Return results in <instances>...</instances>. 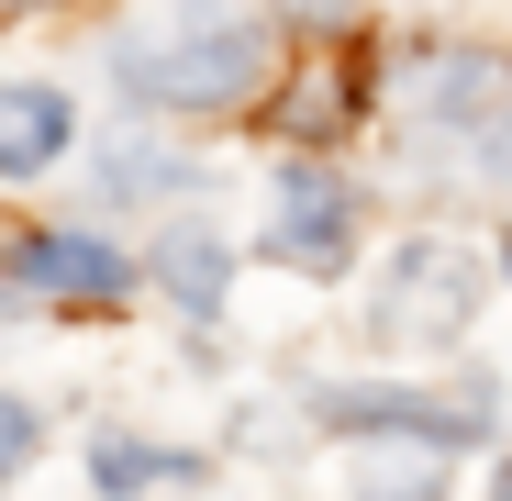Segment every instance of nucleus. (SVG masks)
Returning <instances> with one entry per match:
<instances>
[{
  "label": "nucleus",
  "instance_id": "12",
  "mask_svg": "<svg viewBox=\"0 0 512 501\" xmlns=\"http://www.w3.org/2000/svg\"><path fill=\"white\" fill-rule=\"evenodd\" d=\"M23 457H34V412L0 390V490H12V468H23Z\"/></svg>",
  "mask_w": 512,
  "mask_h": 501
},
{
  "label": "nucleus",
  "instance_id": "6",
  "mask_svg": "<svg viewBox=\"0 0 512 501\" xmlns=\"http://www.w3.org/2000/svg\"><path fill=\"white\" fill-rule=\"evenodd\" d=\"M12 279L45 290V301H123V257L101 234H12Z\"/></svg>",
  "mask_w": 512,
  "mask_h": 501
},
{
  "label": "nucleus",
  "instance_id": "4",
  "mask_svg": "<svg viewBox=\"0 0 512 501\" xmlns=\"http://www.w3.org/2000/svg\"><path fill=\"white\" fill-rule=\"evenodd\" d=\"M357 245V212L334 190V167H279V212H268V257L290 268H346Z\"/></svg>",
  "mask_w": 512,
  "mask_h": 501
},
{
  "label": "nucleus",
  "instance_id": "15",
  "mask_svg": "<svg viewBox=\"0 0 512 501\" xmlns=\"http://www.w3.org/2000/svg\"><path fill=\"white\" fill-rule=\"evenodd\" d=\"M501 257H512V245H501Z\"/></svg>",
  "mask_w": 512,
  "mask_h": 501
},
{
  "label": "nucleus",
  "instance_id": "14",
  "mask_svg": "<svg viewBox=\"0 0 512 501\" xmlns=\"http://www.w3.org/2000/svg\"><path fill=\"white\" fill-rule=\"evenodd\" d=\"M501 501H512V468H501Z\"/></svg>",
  "mask_w": 512,
  "mask_h": 501
},
{
  "label": "nucleus",
  "instance_id": "2",
  "mask_svg": "<svg viewBox=\"0 0 512 501\" xmlns=\"http://www.w3.org/2000/svg\"><path fill=\"white\" fill-rule=\"evenodd\" d=\"M256 78H268V34H245V23H201L179 45L123 56V90L156 112H234V101H256Z\"/></svg>",
  "mask_w": 512,
  "mask_h": 501
},
{
  "label": "nucleus",
  "instance_id": "10",
  "mask_svg": "<svg viewBox=\"0 0 512 501\" xmlns=\"http://www.w3.org/2000/svg\"><path fill=\"white\" fill-rule=\"evenodd\" d=\"M101 190H112V201H167V190H190V167L167 156V145H112Z\"/></svg>",
  "mask_w": 512,
  "mask_h": 501
},
{
  "label": "nucleus",
  "instance_id": "9",
  "mask_svg": "<svg viewBox=\"0 0 512 501\" xmlns=\"http://www.w3.org/2000/svg\"><path fill=\"white\" fill-rule=\"evenodd\" d=\"M268 112H279V134H334L357 112V90H346V67H301V90H279Z\"/></svg>",
  "mask_w": 512,
  "mask_h": 501
},
{
  "label": "nucleus",
  "instance_id": "5",
  "mask_svg": "<svg viewBox=\"0 0 512 501\" xmlns=\"http://www.w3.org/2000/svg\"><path fill=\"white\" fill-rule=\"evenodd\" d=\"M490 401V390H479ZM479 401H423V390H323L312 412L334 435H423V446H457L479 424Z\"/></svg>",
  "mask_w": 512,
  "mask_h": 501
},
{
  "label": "nucleus",
  "instance_id": "13",
  "mask_svg": "<svg viewBox=\"0 0 512 501\" xmlns=\"http://www.w3.org/2000/svg\"><path fill=\"white\" fill-rule=\"evenodd\" d=\"M368 501H435V468H401V479H379Z\"/></svg>",
  "mask_w": 512,
  "mask_h": 501
},
{
  "label": "nucleus",
  "instance_id": "7",
  "mask_svg": "<svg viewBox=\"0 0 512 501\" xmlns=\"http://www.w3.org/2000/svg\"><path fill=\"white\" fill-rule=\"evenodd\" d=\"M56 145H67V101L34 78H0V179H34Z\"/></svg>",
  "mask_w": 512,
  "mask_h": 501
},
{
  "label": "nucleus",
  "instance_id": "8",
  "mask_svg": "<svg viewBox=\"0 0 512 501\" xmlns=\"http://www.w3.org/2000/svg\"><path fill=\"white\" fill-rule=\"evenodd\" d=\"M156 290L179 301V312H223V290H234V245L201 234V223H179V234L156 245Z\"/></svg>",
  "mask_w": 512,
  "mask_h": 501
},
{
  "label": "nucleus",
  "instance_id": "1",
  "mask_svg": "<svg viewBox=\"0 0 512 501\" xmlns=\"http://www.w3.org/2000/svg\"><path fill=\"white\" fill-rule=\"evenodd\" d=\"M368 323H379V346H457V334L479 323V257H468V245H446V234L390 245Z\"/></svg>",
  "mask_w": 512,
  "mask_h": 501
},
{
  "label": "nucleus",
  "instance_id": "11",
  "mask_svg": "<svg viewBox=\"0 0 512 501\" xmlns=\"http://www.w3.org/2000/svg\"><path fill=\"white\" fill-rule=\"evenodd\" d=\"M90 479H101V490H156V479H190V457H167V446H123V435H101V446H90Z\"/></svg>",
  "mask_w": 512,
  "mask_h": 501
},
{
  "label": "nucleus",
  "instance_id": "3",
  "mask_svg": "<svg viewBox=\"0 0 512 501\" xmlns=\"http://www.w3.org/2000/svg\"><path fill=\"white\" fill-rule=\"evenodd\" d=\"M390 101H401V123H435V134H457V145H479V134L512 123V56L412 45V56L390 67Z\"/></svg>",
  "mask_w": 512,
  "mask_h": 501
}]
</instances>
